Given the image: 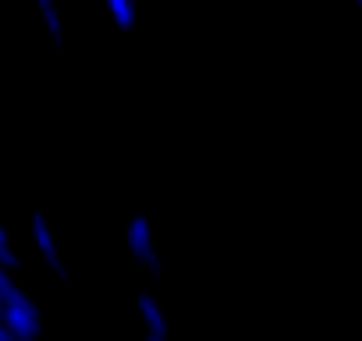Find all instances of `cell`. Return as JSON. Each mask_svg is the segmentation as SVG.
I'll use <instances>...</instances> for the list:
<instances>
[{
  "label": "cell",
  "instance_id": "obj_1",
  "mask_svg": "<svg viewBox=\"0 0 362 341\" xmlns=\"http://www.w3.org/2000/svg\"><path fill=\"white\" fill-rule=\"evenodd\" d=\"M0 320H4L15 334V341H25V337H40L43 330V320H40V309L36 302L22 291V288H11L4 299H0Z\"/></svg>",
  "mask_w": 362,
  "mask_h": 341
},
{
  "label": "cell",
  "instance_id": "obj_2",
  "mask_svg": "<svg viewBox=\"0 0 362 341\" xmlns=\"http://www.w3.org/2000/svg\"><path fill=\"white\" fill-rule=\"evenodd\" d=\"M124 242H128L132 260H135V263H142L149 274H156V277H160V253H156V245H153V231H149L146 214H135V217L128 221Z\"/></svg>",
  "mask_w": 362,
  "mask_h": 341
},
{
  "label": "cell",
  "instance_id": "obj_3",
  "mask_svg": "<svg viewBox=\"0 0 362 341\" xmlns=\"http://www.w3.org/2000/svg\"><path fill=\"white\" fill-rule=\"evenodd\" d=\"M29 228H33V242H36L43 263H47L61 281H68V267H64V260H61V253H57V238H54L47 217H43V214H33V217H29Z\"/></svg>",
  "mask_w": 362,
  "mask_h": 341
},
{
  "label": "cell",
  "instance_id": "obj_4",
  "mask_svg": "<svg viewBox=\"0 0 362 341\" xmlns=\"http://www.w3.org/2000/svg\"><path fill=\"white\" fill-rule=\"evenodd\" d=\"M135 306H139V316H142V327H146V334H149V337H156V341L170 337V323H167V316H163L160 302H156L149 291H142V295L135 299Z\"/></svg>",
  "mask_w": 362,
  "mask_h": 341
},
{
  "label": "cell",
  "instance_id": "obj_5",
  "mask_svg": "<svg viewBox=\"0 0 362 341\" xmlns=\"http://www.w3.org/2000/svg\"><path fill=\"white\" fill-rule=\"evenodd\" d=\"M36 11L47 25V36L54 40V47L64 43V22H61V11H57V0H36Z\"/></svg>",
  "mask_w": 362,
  "mask_h": 341
},
{
  "label": "cell",
  "instance_id": "obj_6",
  "mask_svg": "<svg viewBox=\"0 0 362 341\" xmlns=\"http://www.w3.org/2000/svg\"><path fill=\"white\" fill-rule=\"evenodd\" d=\"M103 4H107V15L114 18V25L117 29H132L135 25V0H103Z\"/></svg>",
  "mask_w": 362,
  "mask_h": 341
},
{
  "label": "cell",
  "instance_id": "obj_7",
  "mask_svg": "<svg viewBox=\"0 0 362 341\" xmlns=\"http://www.w3.org/2000/svg\"><path fill=\"white\" fill-rule=\"evenodd\" d=\"M11 288H18V284H15V277H11V270H8V267H0V299H4Z\"/></svg>",
  "mask_w": 362,
  "mask_h": 341
},
{
  "label": "cell",
  "instance_id": "obj_8",
  "mask_svg": "<svg viewBox=\"0 0 362 341\" xmlns=\"http://www.w3.org/2000/svg\"><path fill=\"white\" fill-rule=\"evenodd\" d=\"M0 341H15V334H11V327L0 320Z\"/></svg>",
  "mask_w": 362,
  "mask_h": 341
},
{
  "label": "cell",
  "instance_id": "obj_9",
  "mask_svg": "<svg viewBox=\"0 0 362 341\" xmlns=\"http://www.w3.org/2000/svg\"><path fill=\"white\" fill-rule=\"evenodd\" d=\"M11 238H8V231H4V224H0V245H8Z\"/></svg>",
  "mask_w": 362,
  "mask_h": 341
},
{
  "label": "cell",
  "instance_id": "obj_10",
  "mask_svg": "<svg viewBox=\"0 0 362 341\" xmlns=\"http://www.w3.org/2000/svg\"><path fill=\"white\" fill-rule=\"evenodd\" d=\"M355 4H358V8H362V0H355Z\"/></svg>",
  "mask_w": 362,
  "mask_h": 341
}]
</instances>
